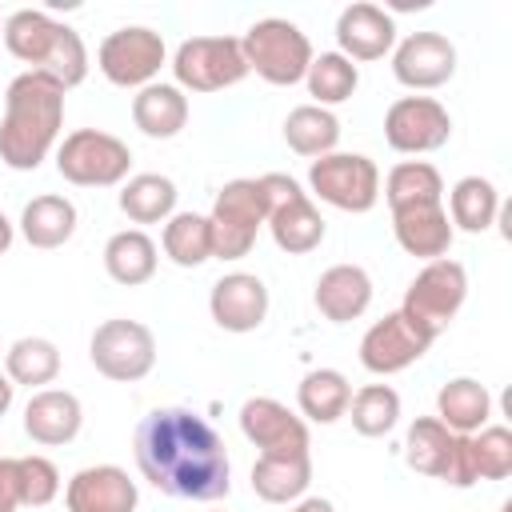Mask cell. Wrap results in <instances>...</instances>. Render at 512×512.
Returning a JSON list of instances; mask_svg holds the SVG:
<instances>
[{
  "instance_id": "obj_1",
  "label": "cell",
  "mask_w": 512,
  "mask_h": 512,
  "mask_svg": "<svg viewBox=\"0 0 512 512\" xmlns=\"http://www.w3.org/2000/svg\"><path fill=\"white\" fill-rule=\"evenodd\" d=\"M140 476L172 500H220L232 488V464L220 432L192 408H152L132 436Z\"/></svg>"
},
{
  "instance_id": "obj_2",
  "label": "cell",
  "mask_w": 512,
  "mask_h": 512,
  "mask_svg": "<svg viewBox=\"0 0 512 512\" xmlns=\"http://www.w3.org/2000/svg\"><path fill=\"white\" fill-rule=\"evenodd\" d=\"M64 128V88L40 72H20L4 92L0 160L12 172H36Z\"/></svg>"
},
{
  "instance_id": "obj_3",
  "label": "cell",
  "mask_w": 512,
  "mask_h": 512,
  "mask_svg": "<svg viewBox=\"0 0 512 512\" xmlns=\"http://www.w3.org/2000/svg\"><path fill=\"white\" fill-rule=\"evenodd\" d=\"M4 48L28 64V72L48 76L64 92L84 84L88 76V48L76 28L48 16L44 8H20L4 20Z\"/></svg>"
},
{
  "instance_id": "obj_4",
  "label": "cell",
  "mask_w": 512,
  "mask_h": 512,
  "mask_svg": "<svg viewBox=\"0 0 512 512\" xmlns=\"http://www.w3.org/2000/svg\"><path fill=\"white\" fill-rule=\"evenodd\" d=\"M240 48H244V60H248V72H256L260 80L276 84V88H292L308 76V64H312V44L308 36L284 20V16H264L256 20L244 36H240Z\"/></svg>"
},
{
  "instance_id": "obj_5",
  "label": "cell",
  "mask_w": 512,
  "mask_h": 512,
  "mask_svg": "<svg viewBox=\"0 0 512 512\" xmlns=\"http://www.w3.org/2000/svg\"><path fill=\"white\" fill-rule=\"evenodd\" d=\"M268 220V200H264V188H260V176L248 180H228L216 200H212V212H208V228H212V256L216 260H240L252 252L256 244V232L264 228Z\"/></svg>"
},
{
  "instance_id": "obj_6",
  "label": "cell",
  "mask_w": 512,
  "mask_h": 512,
  "mask_svg": "<svg viewBox=\"0 0 512 512\" xmlns=\"http://www.w3.org/2000/svg\"><path fill=\"white\" fill-rule=\"evenodd\" d=\"M132 168V148L100 128H76L56 148V172L76 188H112L124 184Z\"/></svg>"
},
{
  "instance_id": "obj_7",
  "label": "cell",
  "mask_w": 512,
  "mask_h": 512,
  "mask_svg": "<svg viewBox=\"0 0 512 512\" xmlns=\"http://www.w3.org/2000/svg\"><path fill=\"white\" fill-rule=\"evenodd\" d=\"M264 200H268V232L276 240L280 252L288 256H304L312 248H320L324 240V216L312 204V196L284 172H264L260 176Z\"/></svg>"
},
{
  "instance_id": "obj_8",
  "label": "cell",
  "mask_w": 512,
  "mask_h": 512,
  "mask_svg": "<svg viewBox=\"0 0 512 512\" xmlns=\"http://www.w3.org/2000/svg\"><path fill=\"white\" fill-rule=\"evenodd\" d=\"M308 188V196L360 216L380 200V168L364 152H328L308 164Z\"/></svg>"
},
{
  "instance_id": "obj_9",
  "label": "cell",
  "mask_w": 512,
  "mask_h": 512,
  "mask_svg": "<svg viewBox=\"0 0 512 512\" xmlns=\"http://www.w3.org/2000/svg\"><path fill=\"white\" fill-rule=\"evenodd\" d=\"M88 356L104 380L136 384L156 368V336L140 320L112 316V320L96 324V332L88 340Z\"/></svg>"
},
{
  "instance_id": "obj_10",
  "label": "cell",
  "mask_w": 512,
  "mask_h": 512,
  "mask_svg": "<svg viewBox=\"0 0 512 512\" xmlns=\"http://www.w3.org/2000/svg\"><path fill=\"white\" fill-rule=\"evenodd\" d=\"M176 88L184 92H224L248 76L240 36H188L172 56Z\"/></svg>"
},
{
  "instance_id": "obj_11",
  "label": "cell",
  "mask_w": 512,
  "mask_h": 512,
  "mask_svg": "<svg viewBox=\"0 0 512 512\" xmlns=\"http://www.w3.org/2000/svg\"><path fill=\"white\" fill-rule=\"evenodd\" d=\"M464 300H468V272H464V264L440 256V260H428L412 276V284L404 288L400 312L412 316L416 324H424L432 336H440L456 320Z\"/></svg>"
},
{
  "instance_id": "obj_12",
  "label": "cell",
  "mask_w": 512,
  "mask_h": 512,
  "mask_svg": "<svg viewBox=\"0 0 512 512\" xmlns=\"http://www.w3.org/2000/svg\"><path fill=\"white\" fill-rule=\"evenodd\" d=\"M164 64H168L164 36L156 28H144V24L116 28L96 48V68L116 88H136L140 92V88H148L160 76Z\"/></svg>"
},
{
  "instance_id": "obj_13",
  "label": "cell",
  "mask_w": 512,
  "mask_h": 512,
  "mask_svg": "<svg viewBox=\"0 0 512 512\" xmlns=\"http://www.w3.org/2000/svg\"><path fill=\"white\" fill-rule=\"evenodd\" d=\"M404 464L420 476L444 480L452 488H472L476 472L468 460V436L448 432L436 416H416L404 436Z\"/></svg>"
},
{
  "instance_id": "obj_14",
  "label": "cell",
  "mask_w": 512,
  "mask_h": 512,
  "mask_svg": "<svg viewBox=\"0 0 512 512\" xmlns=\"http://www.w3.org/2000/svg\"><path fill=\"white\" fill-rule=\"evenodd\" d=\"M436 344V336L416 324L412 316H404L400 308L396 312H384L364 336H360V364L372 372V376H396L404 368H412L428 348Z\"/></svg>"
},
{
  "instance_id": "obj_15",
  "label": "cell",
  "mask_w": 512,
  "mask_h": 512,
  "mask_svg": "<svg viewBox=\"0 0 512 512\" xmlns=\"http://www.w3.org/2000/svg\"><path fill=\"white\" fill-rule=\"evenodd\" d=\"M452 136V116L436 96H400L384 112V140L392 152L420 156L444 148Z\"/></svg>"
},
{
  "instance_id": "obj_16",
  "label": "cell",
  "mask_w": 512,
  "mask_h": 512,
  "mask_svg": "<svg viewBox=\"0 0 512 512\" xmlns=\"http://www.w3.org/2000/svg\"><path fill=\"white\" fill-rule=\"evenodd\" d=\"M240 432L260 456H308V424L272 396H248L240 404Z\"/></svg>"
},
{
  "instance_id": "obj_17",
  "label": "cell",
  "mask_w": 512,
  "mask_h": 512,
  "mask_svg": "<svg viewBox=\"0 0 512 512\" xmlns=\"http://www.w3.org/2000/svg\"><path fill=\"white\" fill-rule=\"evenodd\" d=\"M392 76L412 92H432L456 76V44L444 32H408L392 48Z\"/></svg>"
},
{
  "instance_id": "obj_18",
  "label": "cell",
  "mask_w": 512,
  "mask_h": 512,
  "mask_svg": "<svg viewBox=\"0 0 512 512\" xmlns=\"http://www.w3.org/2000/svg\"><path fill=\"white\" fill-rule=\"evenodd\" d=\"M208 312L224 332H256L268 316V284L256 272H228L212 284Z\"/></svg>"
},
{
  "instance_id": "obj_19",
  "label": "cell",
  "mask_w": 512,
  "mask_h": 512,
  "mask_svg": "<svg viewBox=\"0 0 512 512\" xmlns=\"http://www.w3.org/2000/svg\"><path fill=\"white\" fill-rule=\"evenodd\" d=\"M136 480L116 464H88L64 488L68 512H136Z\"/></svg>"
},
{
  "instance_id": "obj_20",
  "label": "cell",
  "mask_w": 512,
  "mask_h": 512,
  "mask_svg": "<svg viewBox=\"0 0 512 512\" xmlns=\"http://www.w3.org/2000/svg\"><path fill=\"white\" fill-rule=\"evenodd\" d=\"M336 44H340V56H348L352 64L384 60L396 48V20L380 4L356 0L336 16Z\"/></svg>"
},
{
  "instance_id": "obj_21",
  "label": "cell",
  "mask_w": 512,
  "mask_h": 512,
  "mask_svg": "<svg viewBox=\"0 0 512 512\" xmlns=\"http://www.w3.org/2000/svg\"><path fill=\"white\" fill-rule=\"evenodd\" d=\"M80 424H84V408L68 388H40L24 404V432L44 448L72 444L80 436Z\"/></svg>"
},
{
  "instance_id": "obj_22",
  "label": "cell",
  "mask_w": 512,
  "mask_h": 512,
  "mask_svg": "<svg viewBox=\"0 0 512 512\" xmlns=\"http://www.w3.org/2000/svg\"><path fill=\"white\" fill-rule=\"evenodd\" d=\"M392 236H396V244L408 256H420L428 264V260L448 256L456 228H452V220L444 212V200H440V204H408V208H396L392 212Z\"/></svg>"
},
{
  "instance_id": "obj_23",
  "label": "cell",
  "mask_w": 512,
  "mask_h": 512,
  "mask_svg": "<svg viewBox=\"0 0 512 512\" xmlns=\"http://www.w3.org/2000/svg\"><path fill=\"white\" fill-rule=\"evenodd\" d=\"M312 300H316L320 316L332 320V324L360 320L372 304V276L360 264H332V268L320 272Z\"/></svg>"
},
{
  "instance_id": "obj_24",
  "label": "cell",
  "mask_w": 512,
  "mask_h": 512,
  "mask_svg": "<svg viewBox=\"0 0 512 512\" xmlns=\"http://www.w3.org/2000/svg\"><path fill=\"white\" fill-rule=\"evenodd\" d=\"M436 420L456 436H472L492 420V392L472 376H452L436 392Z\"/></svg>"
},
{
  "instance_id": "obj_25",
  "label": "cell",
  "mask_w": 512,
  "mask_h": 512,
  "mask_svg": "<svg viewBox=\"0 0 512 512\" xmlns=\"http://www.w3.org/2000/svg\"><path fill=\"white\" fill-rule=\"evenodd\" d=\"M132 124L148 136V140H172L184 132L188 124V96L176 84L152 80L148 88H140L132 96Z\"/></svg>"
},
{
  "instance_id": "obj_26",
  "label": "cell",
  "mask_w": 512,
  "mask_h": 512,
  "mask_svg": "<svg viewBox=\"0 0 512 512\" xmlns=\"http://www.w3.org/2000/svg\"><path fill=\"white\" fill-rule=\"evenodd\" d=\"M76 204L68 196H56V192H44V196H32L20 212V236L32 244V248H60L72 240L76 232Z\"/></svg>"
},
{
  "instance_id": "obj_27",
  "label": "cell",
  "mask_w": 512,
  "mask_h": 512,
  "mask_svg": "<svg viewBox=\"0 0 512 512\" xmlns=\"http://www.w3.org/2000/svg\"><path fill=\"white\" fill-rule=\"evenodd\" d=\"M312 484V456H256L252 492L264 504H296Z\"/></svg>"
},
{
  "instance_id": "obj_28",
  "label": "cell",
  "mask_w": 512,
  "mask_h": 512,
  "mask_svg": "<svg viewBox=\"0 0 512 512\" xmlns=\"http://www.w3.org/2000/svg\"><path fill=\"white\" fill-rule=\"evenodd\" d=\"M156 264H160L156 244H152V236L140 232V228H124V232L108 236V244H104V272H108L116 284H124V288L148 284V280L156 276Z\"/></svg>"
},
{
  "instance_id": "obj_29",
  "label": "cell",
  "mask_w": 512,
  "mask_h": 512,
  "mask_svg": "<svg viewBox=\"0 0 512 512\" xmlns=\"http://www.w3.org/2000/svg\"><path fill=\"white\" fill-rule=\"evenodd\" d=\"M176 184L160 172H136L120 184V212L132 220V224H164L172 212H176Z\"/></svg>"
},
{
  "instance_id": "obj_30",
  "label": "cell",
  "mask_w": 512,
  "mask_h": 512,
  "mask_svg": "<svg viewBox=\"0 0 512 512\" xmlns=\"http://www.w3.org/2000/svg\"><path fill=\"white\" fill-rule=\"evenodd\" d=\"M284 140L296 156H308V160H320L328 152H336L340 144V120L332 108H320V104H300L284 116Z\"/></svg>"
},
{
  "instance_id": "obj_31",
  "label": "cell",
  "mask_w": 512,
  "mask_h": 512,
  "mask_svg": "<svg viewBox=\"0 0 512 512\" xmlns=\"http://www.w3.org/2000/svg\"><path fill=\"white\" fill-rule=\"evenodd\" d=\"M496 216H500V192H496V184L488 176H464V180L452 184V192H448L452 228L480 236V232H488L496 224Z\"/></svg>"
},
{
  "instance_id": "obj_32",
  "label": "cell",
  "mask_w": 512,
  "mask_h": 512,
  "mask_svg": "<svg viewBox=\"0 0 512 512\" xmlns=\"http://www.w3.org/2000/svg\"><path fill=\"white\" fill-rule=\"evenodd\" d=\"M348 400H352V384L340 368H312L296 388L300 416L312 424H336L348 412Z\"/></svg>"
},
{
  "instance_id": "obj_33",
  "label": "cell",
  "mask_w": 512,
  "mask_h": 512,
  "mask_svg": "<svg viewBox=\"0 0 512 512\" xmlns=\"http://www.w3.org/2000/svg\"><path fill=\"white\" fill-rule=\"evenodd\" d=\"M4 376L24 388H44L60 376V348L48 336H20L4 352Z\"/></svg>"
},
{
  "instance_id": "obj_34",
  "label": "cell",
  "mask_w": 512,
  "mask_h": 512,
  "mask_svg": "<svg viewBox=\"0 0 512 512\" xmlns=\"http://www.w3.org/2000/svg\"><path fill=\"white\" fill-rule=\"evenodd\" d=\"M160 244H164V256L176 268H200L204 260H212V228H208V216H200V212H172L164 220Z\"/></svg>"
},
{
  "instance_id": "obj_35",
  "label": "cell",
  "mask_w": 512,
  "mask_h": 512,
  "mask_svg": "<svg viewBox=\"0 0 512 512\" xmlns=\"http://www.w3.org/2000/svg\"><path fill=\"white\" fill-rule=\"evenodd\" d=\"M384 200L388 208H408V204H440L444 200V176L428 160H400L384 176Z\"/></svg>"
},
{
  "instance_id": "obj_36",
  "label": "cell",
  "mask_w": 512,
  "mask_h": 512,
  "mask_svg": "<svg viewBox=\"0 0 512 512\" xmlns=\"http://www.w3.org/2000/svg\"><path fill=\"white\" fill-rule=\"evenodd\" d=\"M304 84H308L312 104L332 108V104L352 100V92L360 88V68H356L348 56H340V52H320V56H312V64H308Z\"/></svg>"
},
{
  "instance_id": "obj_37",
  "label": "cell",
  "mask_w": 512,
  "mask_h": 512,
  "mask_svg": "<svg viewBox=\"0 0 512 512\" xmlns=\"http://www.w3.org/2000/svg\"><path fill=\"white\" fill-rule=\"evenodd\" d=\"M344 416H352V428L360 436H388L400 420V392L392 384H364L352 392Z\"/></svg>"
},
{
  "instance_id": "obj_38",
  "label": "cell",
  "mask_w": 512,
  "mask_h": 512,
  "mask_svg": "<svg viewBox=\"0 0 512 512\" xmlns=\"http://www.w3.org/2000/svg\"><path fill=\"white\" fill-rule=\"evenodd\" d=\"M468 460L476 480H508L512 476V432L504 424H484L468 436Z\"/></svg>"
},
{
  "instance_id": "obj_39",
  "label": "cell",
  "mask_w": 512,
  "mask_h": 512,
  "mask_svg": "<svg viewBox=\"0 0 512 512\" xmlns=\"http://www.w3.org/2000/svg\"><path fill=\"white\" fill-rule=\"evenodd\" d=\"M16 472H20V504L24 508H44L60 496V468L48 456H20Z\"/></svg>"
},
{
  "instance_id": "obj_40",
  "label": "cell",
  "mask_w": 512,
  "mask_h": 512,
  "mask_svg": "<svg viewBox=\"0 0 512 512\" xmlns=\"http://www.w3.org/2000/svg\"><path fill=\"white\" fill-rule=\"evenodd\" d=\"M20 504V472L12 456H0V512H16Z\"/></svg>"
},
{
  "instance_id": "obj_41",
  "label": "cell",
  "mask_w": 512,
  "mask_h": 512,
  "mask_svg": "<svg viewBox=\"0 0 512 512\" xmlns=\"http://www.w3.org/2000/svg\"><path fill=\"white\" fill-rule=\"evenodd\" d=\"M288 512H336V508H332V500H324V496H300Z\"/></svg>"
},
{
  "instance_id": "obj_42",
  "label": "cell",
  "mask_w": 512,
  "mask_h": 512,
  "mask_svg": "<svg viewBox=\"0 0 512 512\" xmlns=\"http://www.w3.org/2000/svg\"><path fill=\"white\" fill-rule=\"evenodd\" d=\"M12 396H16V384H12V380L0 372V420H4V412L12 408Z\"/></svg>"
},
{
  "instance_id": "obj_43",
  "label": "cell",
  "mask_w": 512,
  "mask_h": 512,
  "mask_svg": "<svg viewBox=\"0 0 512 512\" xmlns=\"http://www.w3.org/2000/svg\"><path fill=\"white\" fill-rule=\"evenodd\" d=\"M12 240H16V224H12V220L0 212V256L12 248Z\"/></svg>"
}]
</instances>
